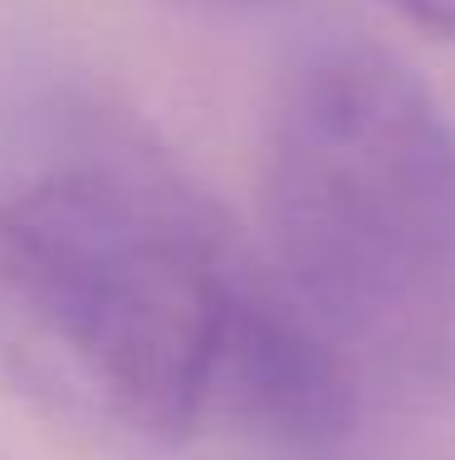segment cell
<instances>
[{"label": "cell", "mask_w": 455, "mask_h": 460, "mask_svg": "<svg viewBox=\"0 0 455 460\" xmlns=\"http://www.w3.org/2000/svg\"><path fill=\"white\" fill-rule=\"evenodd\" d=\"M265 260L123 108L0 113V382L108 446L171 451L211 416L231 309Z\"/></svg>", "instance_id": "1"}, {"label": "cell", "mask_w": 455, "mask_h": 460, "mask_svg": "<svg viewBox=\"0 0 455 460\" xmlns=\"http://www.w3.org/2000/svg\"><path fill=\"white\" fill-rule=\"evenodd\" d=\"M265 260L363 387L455 382V133L397 54L313 45L269 113Z\"/></svg>", "instance_id": "2"}, {"label": "cell", "mask_w": 455, "mask_h": 460, "mask_svg": "<svg viewBox=\"0 0 455 460\" xmlns=\"http://www.w3.org/2000/svg\"><path fill=\"white\" fill-rule=\"evenodd\" d=\"M357 397L363 377L265 260L225 323L211 416L284 451H333L357 421Z\"/></svg>", "instance_id": "3"}, {"label": "cell", "mask_w": 455, "mask_h": 460, "mask_svg": "<svg viewBox=\"0 0 455 460\" xmlns=\"http://www.w3.org/2000/svg\"><path fill=\"white\" fill-rule=\"evenodd\" d=\"M387 5L431 35H455V0H387Z\"/></svg>", "instance_id": "4"}, {"label": "cell", "mask_w": 455, "mask_h": 460, "mask_svg": "<svg viewBox=\"0 0 455 460\" xmlns=\"http://www.w3.org/2000/svg\"><path fill=\"white\" fill-rule=\"evenodd\" d=\"M197 5H211V10H245V5H259V0H197Z\"/></svg>", "instance_id": "5"}]
</instances>
